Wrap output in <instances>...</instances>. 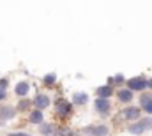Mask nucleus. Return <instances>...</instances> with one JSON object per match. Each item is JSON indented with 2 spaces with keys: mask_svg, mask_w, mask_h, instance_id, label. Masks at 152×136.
<instances>
[{
  "mask_svg": "<svg viewBox=\"0 0 152 136\" xmlns=\"http://www.w3.org/2000/svg\"><path fill=\"white\" fill-rule=\"evenodd\" d=\"M96 110L101 111V113H108V110H110V101H108V97H99V99H96Z\"/></svg>",
  "mask_w": 152,
  "mask_h": 136,
  "instance_id": "obj_3",
  "label": "nucleus"
},
{
  "mask_svg": "<svg viewBox=\"0 0 152 136\" xmlns=\"http://www.w3.org/2000/svg\"><path fill=\"white\" fill-rule=\"evenodd\" d=\"M127 85H129L131 90H143L145 87H149V81H147L145 78L138 76V78H131V80L127 81Z\"/></svg>",
  "mask_w": 152,
  "mask_h": 136,
  "instance_id": "obj_2",
  "label": "nucleus"
},
{
  "mask_svg": "<svg viewBox=\"0 0 152 136\" xmlns=\"http://www.w3.org/2000/svg\"><path fill=\"white\" fill-rule=\"evenodd\" d=\"M50 104V99L46 97V96H37V99H36V106H37L39 110H42V108H46Z\"/></svg>",
  "mask_w": 152,
  "mask_h": 136,
  "instance_id": "obj_8",
  "label": "nucleus"
},
{
  "mask_svg": "<svg viewBox=\"0 0 152 136\" xmlns=\"http://www.w3.org/2000/svg\"><path fill=\"white\" fill-rule=\"evenodd\" d=\"M0 113H2V117H4V118H11L14 111H12V108H4V110H2Z\"/></svg>",
  "mask_w": 152,
  "mask_h": 136,
  "instance_id": "obj_12",
  "label": "nucleus"
},
{
  "mask_svg": "<svg viewBox=\"0 0 152 136\" xmlns=\"http://www.w3.org/2000/svg\"><path fill=\"white\" fill-rule=\"evenodd\" d=\"M133 99V90L129 88H122V90H118V101H122V102H129Z\"/></svg>",
  "mask_w": 152,
  "mask_h": 136,
  "instance_id": "obj_5",
  "label": "nucleus"
},
{
  "mask_svg": "<svg viewBox=\"0 0 152 136\" xmlns=\"http://www.w3.org/2000/svg\"><path fill=\"white\" fill-rule=\"evenodd\" d=\"M85 133H87V135H92V136H106L108 135V127H104V126H96V127L87 129Z\"/></svg>",
  "mask_w": 152,
  "mask_h": 136,
  "instance_id": "obj_4",
  "label": "nucleus"
},
{
  "mask_svg": "<svg viewBox=\"0 0 152 136\" xmlns=\"http://www.w3.org/2000/svg\"><path fill=\"white\" fill-rule=\"evenodd\" d=\"M62 111H64V113H69V106H67V104L60 106V113H62Z\"/></svg>",
  "mask_w": 152,
  "mask_h": 136,
  "instance_id": "obj_17",
  "label": "nucleus"
},
{
  "mask_svg": "<svg viewBox=\"0 0 152 136\" xmlns=\"http://www.w3.org/2000/svg\"><path fill=\"white\" fill-rule=\"evenodd\" d=\"M97 92H99V96H101V97H110V96H112V88H110L108 85H106V87H101Z\"/></svg>",
  "mask_w": 152,
  "mask_h": 136,
  "instance_id": "obj_11",
  "label": "nucleus"
},
{
  "mask_svg": "<svg viewBox=\"0 0 152 136\" xmlns=\"http://www.w3.org/2000/svg\"><path fill=\"white\" fill-rule=\"evenodd\" d=\"M73 99H75V102H78V104H83V102H87L88 97H87V94H83V92H76Z\"/></svg>",
  "mask_w": 152,
  "mask_h": 136,
  "instance_id": "obj_9",
  "label": "nucleus"
},
{
  "mask_svg": "<svg viewBox=\"0 0 152 136\" xmlns=\"http://www.w3.org/2000/svg\"><path fill=\"white\" fill-rule=\"evenodd\" d=\"M9 136H30V135H25V133H12V135Z\"/></svg>",
  "mask_w": 152,
  "mask_h": 136,
  "instance_id": "obj_20",
  "label": "nucleus"
},
{
  "mask_svg": "<svg viewBox=\"0 0 152 136\" xmlns=\"http://www.w3.org/2000/svg\"><path fill=\"white\" fill-rule=\"evenodd\" d=\"M30 120H32V122H34V124H41V122H42V113H41V111H34V113H32V115H30Z\"/></svg>",
  "mask_w": 152,
  "mask_h": 136,
  "instance_id": "obj_10",
  "label": "nucleus"
},
{
  "mask_svg": "<svg viewBox=\"0 0 152 136\" xmlns=\"http://www.w3.org/2000/svg\"><path fill=\"white\" fill-rule=\"evenodd\" d=\"M44 135H48V133H53V127L51 126H42V129H41Z\"/></svg>",
  "mask_w": 152,
  "mask_h": 136,
  "instance_id": "obj_14",
  "label": "nucleus"
},
{
  "mask_svg": "<svg viewBox=\"0 0 152 136\" xmlns=\"http://www.w3.org/2000/svg\"><path fill=\"white\" fill-rule=\"evenodd\" d=\"M7 87V80H0V88H5Z\"/></svg>",
  "mask_w": 152,
  "mask_h": 136,
  "instance_id": "obj_19",
  "label": "nucleus"
},
{
  "mask_svg": "<svg viewBox=\"0 0 152 136\" xmlns=\"http://www.w3.org/2000/svg\"><path fill=\"white\" fill-rule=\"evenodd\" d=\"M149 127H152V120L151 118H143V120L133 124V126L129 127V133H131V135H142V133H143L145 129H149Z\"/></svg>",
  "mask_w": 152,
  "mask_h": 136,
  "instance_id": "obj_1",
  "label": "nucleus"
},
{
  "mask_svg": "<svg viewBox=\"0 0 152 136\" xmlns=\"http://www.w3.org/2000/svg\"><path fill=\"white\" fill-rule=\"evenodd\" d=\"M149 88H152V80H149Z\"/></svg>",
  "mask_w": 152,
  "mask_h": 136,
  "instance_id": "obj_21",
  "label": "nucleus"
},
{
  "mask_svg": "<svg viewBox=\"0 0 152 136\" xmlns=\"http://www.w3.org/2000/svg\"><path fill=\"white\" fill-rule=\"evenodd\" d=\"M27 108H28V101H23L20 104V110H27Z\"/></svg>",
  "mask_w": 152,
  "mask_h": 136,
  "instance_id": "obj_18",
  "label": "nucleus"
},
{
  "mask_svg": "<svg viewBox=\"0 0 152 136\" xmlns=\"http://www.w3.org/2000/svg\"><path fill=\"white\" fill-rule=\"evenodd\" d=\"M138 115H140V108H127L126 111H124V117L126 118H129V120H133V118H138Z\"/></svg>",
  "mask_w": 152,
  "mask_h": 136,
  "instance_id": "obj_6",
  "label": "nucleus"
},
{
  "mask_svg": "<svg viewBox=\"0 0 152 136\" xmlns=\"http://www.w3.org/2000/svg\"><path fill=\"white\" fill-rule=\"evenodd\" d=\"M143 110H145L149 115H152V101H151V102H147V104H143Z\"/></svg>",
  "mask_w": 152,
  "mask_h": 136,
  "instance_id": "obj_13",
  "label": "nucleus"
},
{
  "mask_svg": "<svg viewBox=\"0 0 152 136\" xmlns=\"http://www.w3.org/2000/svg\"><path fill=\"white\" fill-rule=\"evenodd\" d=\"M44 80H46V83H53V81H55V74H50V76H46Z\"/></svg>",
  "mask_w": 152,
  "mask_h": 136,
  "instance_id": "obj_16",
  "label": "nucleus"
},
{
  "mask_svg": "<svg viewBox=\"0 0 152 136\" xmlns=\"http://www.w3.org/2000/svg\"><path fill=\"white\" fill-rule=\"evenodd\" d=\"M2 97H4V94H2V92H0V99H2Z\"/></svg>",
  "mask_w": 152,
  "mask_h": 136,
  "instance_id": "obj_22",
  "label": "nucleus"
},
{
  "mask_svg": "<svg viewBox=\"0 0 152 136\" xmlns=\"http://www.w3.org/2000/svg\"><path fill=\"white\" fill-rule=\"evenodd\" d=\"M152 101V96H143L142 97V104H147V102H151Z\"/></svg>",
  "mask_w": 152,
  "mask_h": 136,
  "instance_id": "obj_15",
  "label": "nucleus"
},
{
  "mask_svg": "<svg viewBox=\"0 0 152 136\" xmlns=\"http://www.w3.org/2000/svg\"><path fill=\"white\" fill-rule=\"evenodd\" d=\"M28 90H30V87H28V83H25V81H21V83L16 85V94H18V96H27Z\"/></svg>",
  "mask_w": 152,
  "mask_h": 136,
  "instance_id": "obj_7",
  "label": "nucleus"
}]
</instances>
